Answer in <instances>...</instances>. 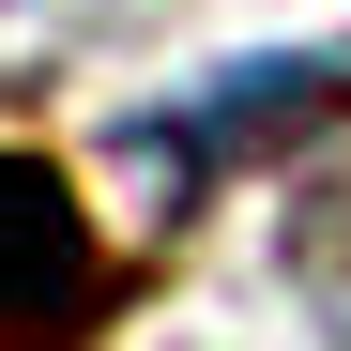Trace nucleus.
Instances as JSON below:
<instances>
[{"label":"nucleus","instance_id":"f257e3e1","mask_svg":"<svg viewBox=\"0 0 351 351\" xmlns=\"http://www.w3.org/2000/svg\"><path fill=\"white\" fill-rule=\"evenodd\" d=\"M123 321V245L46 153H0V351H92Z\"/></svg>","mask_w":351,"mask_h":351}]
</instances>
